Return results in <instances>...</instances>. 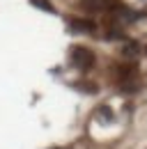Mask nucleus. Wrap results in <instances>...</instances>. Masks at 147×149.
I'll list each match as a JSON object with an SVG mask.
<instances>
[{
    "mask_svg": "<svg viewBox=\"0 0 147 149\" xmlns=\"http://www.w3.org/2000/svg\"><path fill=\"white\" fill-rule=\"evenodd\" d=\"M71 57H74V62H76L78 67H92V64H94V55H92L88 48H74Z\"/></svg>",
    "mask_w": 147,
    "mask_h": 149,
    "instance_id": "1",
    "label": "nucleus"
},
{
    "mask_svg": "<svg viewBox=\"0 0 147 149\" xmlns=\"http://www.w3.org/2000/svg\"><path fill=\"white\" fill-rule=\"evenodd\" d=\"M106 5V0H80V7L85 12H101Z\"/></svg>",
    "mask_w": 147,
    "mask_h": 149,
    "instance_id": "2",
    "label": "nucleus"
}]
</instances>
